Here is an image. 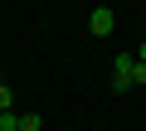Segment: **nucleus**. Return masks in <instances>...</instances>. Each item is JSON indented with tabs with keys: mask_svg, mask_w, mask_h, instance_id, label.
<instances>
[{
	"mask_svg": "<svg viewBox=\"0 0 146 131\" xmlns=\"http://www.w3.org/2000/svg\"><path fill=\"white\" fill-rule=\"evenodd\" d=\"M20 131H44V121H39V112H29V117H20Z\"/></svg>",
	"mask_w": 146,
	"mask_h": 131,
	"instance_id": "obj_4",
	"label": "nucleus"
},
{
	"mask_svg": "<svg viewBox=\"0 0 146 131\" xmlns=\"http://www.w3.org/2000/svg\"><path fill=\"white\" fill-rule=\"evenodd\" d=\"M88 29H93L98 39H107V34L117 29V10H112V5H98V10L88 15Z\"/></svg>",
	"mask_w": 146,
	"mask_h": 131,
	"instance_id": "obj_1",
	"label": "nucleus"
},
{
	"mask_svg": "<svg viewBox=\"0 0 146 131\" xmlns=\"http://www.w3.org/2000/svg\"><path fill=\"white\" fill-rule=\"evenodd\" d=\"M10 102H15V92H10L5 83H0V112H10Z\"/></svg>",
	"mask_w": 146,
	"mask_h": 131,
	"instance_id": "obj_6",
	"label": "nucleus"
},
{
	"mask_svg": "<svg viewBox=\"0 0 146 131\" xmlns=\"http://www.w3.org/2000/svg\"><path fill=\"white\" fill-rule=\"evenodd\" d=\"M131 68H136V53H117V68H112V88L117 92L131 88Z\"/></svg>",
	"mask_w": 146,
	"mask_h": 131,
	"instance_id": "obj_2",
	"label": "nucleus"
},
{
	"mask_svg": "<svg viewBox=\"0 0 146 131\" xmlns=\"http://www.w3.org/2000/svg\"><path fill=\"white\" fill-rule=\"evenodd\" d=\"M131 88H146V63H136V68H131Z\"/></svg>",
	"mask_w": 146,
	"mask_h": 131,
	"instance_id": "obj_5",
	"label": "nucleus"
},
{
	"mask_svg": "<svg viewBox=\"0 0 146 131\" xmlns=\"http://www.w3.org/2000/svg\"><path fill=\"white\" fill-rule=\"evenodd\" d=\"M0 131H20V112H15V107L0 112Z\"/></svg>",
	"mask_w": 146,
	"mask_h": 131,
	"instance_id": "obj_3",
	"label": "nucleus"
},
{
	"mask_svg": "<svg viewBox=\"0 0 146 131\" xmlns=\"http://www.w3.org/2000/svg\"><path fill=\"white\" fill-rule=\"evenodd\" d=\"M136 63H146V39H141V49H136Z\"/></svg>",
	"mask_w": 146,
	"mask_h": 131,
	"instance_id": "obj_7",
	"label": "nucleus"
}]
</instances>
